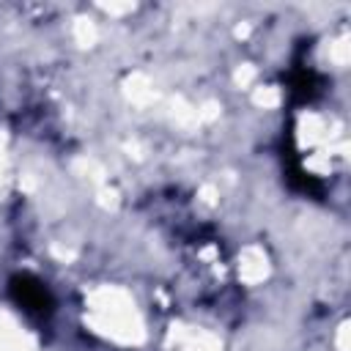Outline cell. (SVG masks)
Wrapping results in <instances>:
<instances>
[{
  "mask_svg": "<svg viewBox=\"0 0 351 351\" xmlns=\"http://www.w3.org/2000/svg\"><path fill=\"white\" fill-rule=\"evenodd\" d=\"M293 90H296V96L304 101V99H310L313 93H315V74L307 69V71H299L296 77H293Z\"/></svg>",
  "mask_w": 351,
  "mask_h": 351,
  "instance_id": "obj_2",
  "label": "cell"
},
{
  "mask_svg": "<svg viewBox=\"0 0 351 351\" xmlns=\"http://www.w3.org/2000/svg\"><path fill=\"white\" fill-rule=\"evenodd\" d=\"M8 293L11 299L33 318H47L55 307L52 293L47 291V285L41 280H36L33 274H14L8 280Z\"/></svg>",
  "mask_w": 351,
  "mask_h": 351,
  "instance_id": "obj_1",
  "label": "cell"
}]
</instances>
